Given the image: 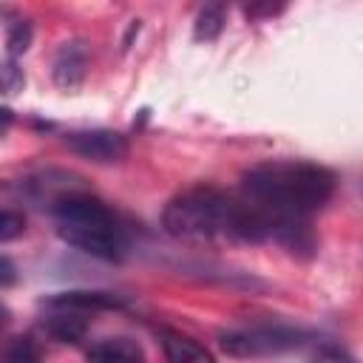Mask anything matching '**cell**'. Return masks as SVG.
Segmentation results:
<instances>
[{
	"label": "cell",
	"mask_w": 363,
	"mask_h": 363,
	"mask_svg": "<svg viewBox=\"0 0 363 363\" xmlns=\"http://www.w3.org/2000/svg\"><path fill=\"white\" fill-rule=\"evenodd\" d=\"M162 227L184 241L278 244L292 255H312L318 241L309 218H284L261 210L244 196L218 187H190L164 204Z\"/></svg>",
	"instance_id": "obj_1"
},
{
	"label": "cell",
	"mask_w": 363,
	"mask_h": 363,
	"mask_svg": "<svg viewBox=\"0 0 363 363\" xmlns=\"http://www.w3.org/2000/svg\"><path fill=\"white\" fill-rule=\"evenodd\" d=\"M335 173L318 162L269 159L241 176V196L284 218H312L335 193Z\"/></svg>",
	"instance_id": "obj_2"
},
{
	"label": "cell",
	"mask_w": 363,
	"mask_h": 363,
	"mask_svg": "<svg viewBox=\"0 0 363 363\" xmlns=\"http://www.w3.org/2000/svg\"><path fill=\"white\" fill-rule=\"evenodd\" d=\"M51 218L57 235L74 250L102 261H122L128 255L130 241L125 224L102 199L91 196L88 190L71 193L51 204Z\"/></svg>",
	"instance_id": "obj_3"
},
{
	"label": "cell",
	"mask_w": 363,
	"mask_h": 363,
	"mask_svg": "<svg viewBox=\"0 0 363 363\" xmlns=\"http://www.w3.org/2000/svg\"><path fill=\"white\" fill-rule=\"evenodd\" d=\"M312 335L295 326L284 323H258V326H244V329H227L218 335V346L230 357H269V354H284L289 349H298L309 340Z\"/></svg>",
	"instance_id": "obj_4"
},
{
	"label": "cell",
	"mask_w": 363,
	"mask_h": 363,
	"mask_svg": "<svg viewBox=\"0 0 363 363\" xmlns=\"http://www.w3.org/2000/svg\"><path fill=\"white\" fill-rule=\"evenodd\" d=\"M65 147L79 159H88L96 164H113L128 156V139L119 130H108V128L71 130L65 133Z\"/></svg>",
	"instance_id": "obj_5"
},
{
	"label": "cell",
	"mask_w": 363,
	"mask_h": 363,
	"mask_svg": "<svg viewBox=\"0 0 363 363\" xmlns=\"http://www.w3.org/2000/svg\"><path fill=\"white\" fill-rule=\"evenodd\" d=\"M45 309H65V312H105V309H125L128 301L116 292L105 289H65V292H51L43 298Z\"/></svg>",
	"instance_id": "obj_6"
},
{
	"label": "cell",
	"mask_w": 363,
	"mask_h": 363,
	"mask_svg": "<svg viewBox=\"0 0 363 363\" xmlns=\"http://www.w3.org/2000/svg\"><path fill=\"white\" fill-rule=\"evenodd\" d=\"M85 71H88V45L82 40H65L57 48L54 62H51L54 82L60 88L71 91V88H77L85 79Z\"/></svg>",
	"instance_id": "obj_7"
},
{
	"label": "cell",
	"mask_w": 363,
	"mask_h": 363,
	"mask_svg": "<svg viewBox=\"0 0 363 363\" xmlns=\"http://www.w3.org/2000/svg\"><path fill=\"white\" fill-rule=\"evenodd\" d=\"M159 343L164 349L167 363H216V357L210 354L207 346H201L196 337L179 332V329H159Z\"/></svg>",
	"instance_id": "obj_8"
},
{
	"label": "cell",
	"mask_w": 363,
	"mask_h": 363,
	"mask_svg": "<svg viewBox=\"0 0 363 363\" xmlns=\"http://www.w3.org/2000/svg\"><path fill=\"white\" fill-rule=\"evenodd\" d=\"M88 363H147L145 349L133 337H102L88 346Z\"/></svg>",
	"instance_id": "obj_9"
},
{
	"label": "cell",
	"mask_w": 363,
	"mask_h": 363,
	"mask_svg": "<svg viewBox=\"0 0 363 363\" xmlns=\"http://www.w3.org/2000/svg\"><path fill=\"white\" fill-rule=\"evenodd\" d=\"M40 326L57 343H79L88 335V318L79 312H65V309H48Z\"/></svg>",
	"instance_id": "obj_10"
},
{
	"label": "cell",
	"mask_w": 363,
	"mask_h": 363,
	"mask_svg": "<svg viewBox=\"0 0 363 363\" xmlns=\"http://www.w3.org/2000/svg\"><path fill=\"white\" fill-rule=\"evenodd\" d=\"M224 20H227V9L221 3H207L199 9L196 14V23H193V37L199 43H213L221 28H224Z\"/></svg>",
	"instance_id": "obj_11"
},
{
	"label": "cell",
	"mask_w": 363,
	"mask_h": 363,
	"mask_svg": "<svg viewBox=\"0 0 363 363\" xmlns=\"http://www.w3.org/2000/svg\"><path fill=\"white\" fill-rule=\"evenodd\" d=\"M6 17V57L20 60L31 45V23L23 17H11L9 9H3Z\"/></svg>",
	"instance_id": "obj_12"
},
{
	"label": "cell",
	"mask_w": 363,
	"mask_h": 363,
	"mask_svg": "<svg viewBox=\"0 0 363 363\" xmlns=\"http://www.w3.org/2000/svg\"><path fill=\"white\" fill-rule=\"evenodd\" d=\"M0 363H40V346L28 335H14L3 346Z\"/></svg>",
	"instance_id": "obj_13"
},
{
	"label": "cell",
	"mask_w": 363,
	"mask_h": 363,
	"mask_svg": "<svg viewBox=\"0 0 363 363\" xmlns=\"http://www.w3.org/2000/svg\"><path fill=\"white\" fill-rule=\"evenodd\" d=\"M23 85H26V77H23V68L17 65V60H3V91L11 96V94H17V91H23Z\"/></svg>",
	"instance_id": "obj_14"
},
{
	"label": "cell",
	"mask_w": 363,
	"mask_h": 363,
	"mask_svg": "<svg viewBox=\"0 0 363 363\" xmlns=\"http://www.w3.org/2000/svg\"><path fill=\"white\" fill-rule=\"evenodd\" d=\"M23 227H26V218H23L20 213L3 210V216H0V241L9 244L11 238H17V235L23 233Z\"/></svg>",
	"instance_id": "obj_15"
},
{
	"label": "cell",
	"mask_w": 363,
	"mask_h": 363,
	"mask_svg": "<svg viewBox=\"0 0 363 363\" xmlns=\"http://www.w3.org/2000/svg\"><path fill=\"white\" fill-rule=\"evenodd\" d=\"M11 281H14V264H11L9 255H3V261H0V284L11 286Z\"/></svg>",
	"instance_id": "obj_16"
}]
</instances>
